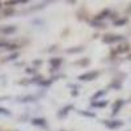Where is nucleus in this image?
Here are the masks:
<instances>
[{
	"label": "nucleus",
	"instance_id": "27",
	"mask_svg": "<svg viewBox=\"0 0 131 131\" xmlns=\"http://www.w3.org/2000/svg\"><path fill=\"white\" fill-rule=\"evenodd\" d=\"M0 8H2V3H0Z\"/></svg>",
	"mask_w": 131,
	"mask_h": 131
},
{
	"label": "nucleus",
	"instance_id": "17",
	"mask_svg": "<svg viewBox=\"0 0 131 131\" xmlns=\"http://www.w3.org/2000/svg\"><path fill=\"white\" fill-rule=\"evenodd\" d=\"M12 15H15V9H12V8H7L4 12H3V16L4 17H10Z\"/></svg>",
	"mask_w": 131,
	"mask_h": 131
},
{
	"label": "nucleus",
	"instance_id": "14",
	"mask_svg": "<svg viewBox=\"0 0 131 131\" xmlns=\"http://www.w3.org/2000/svg\"><path fill=\"white\" fill-rule=\"evenodd\" d=\"M75 64H76V66H83V67H85V66L89 64V59H88V58H83V59H80V60H76Z\"/></svg>",
	"mask_w": 131,
	"mask_h": 131
},
{
	"label": "nucleus",
	"instance_id": "5",
	"mask_svg": "<svg viewBox=\"0 0 131 131\" xmlns=\"http://www.w3.org/2000/svg\"><path fill=\"white\" fill-rule=\"evenodd\" d=\"M62 62H63V58H51V59L49 60V63L51 64L52 71L58 70V68H59V66L62 64Z\"/></svg>",
	"mask_w": 131,
	"mask_h": 131
},
{
	"label": "nucleus",
	"instance_id": "26",
	"mask_svg": "<svg viewBox=\"0 0 131 131\" xmlns=\"http://www.w3.org/2000/svg\"><path fill=\"white\" fill-rule=\"evenodd\" d=\"M41 63H42V60H34V64H36V66H37V64L39 66Z\"/></svg>",
	"mask_w": 131,
	"mask_h": 131
},
{
	"label": "nucleus",
	"instance_id": "23",
	"mask_svg": "<svg viewBox=\"0 0 131 131\" xmlns=\"http://www.w3.org/2000/svg\"><path fill=\"white\" fill-rule=\"evenodd\" d=\"M20 2H17V0H13V2H5V5L7 7H13V5H16V4H18Z\"/></svg>",
	"mask_w": 131,
	"mask_h": 131
},
{
	"label": "nucleus",
	"instance_id": "11",
	"mask_svg": "<svg viewBox=\"0 0 131 131\" xmlns=\"http://www.w3.org/2000/svg\"><path fill=\"white\" fill-rule=\"evenodd\" d=\"M110 10H109V9H105V10H102V12L100 13V15H98L97 17H96V20L97 21H100V20H104V18H106V17H109V16H110Z\"/></svg>",
	"mask_w": 131,
	"mask_h": 131
},
{
	"label": "nucleus",
	"instance_id": "4",
	"mask_svg": "<svg viewBox=\"0 0 131 131\" xmlns=\"http://www.w3.org/2000/svg\"><path fill=\"white\" fill-rule=\"evenodd\" d=\"M123 104H125V101H123V100H117V101L114 102V105H113V112H112V115H117V114L119 113V110L122 109Z\"/></svg>",
	"mask_w": 131,
	"mask_h": 131
},
{
	"label": "nucleus",
	"instance_id": "19",
	"mask_svg": "<svg viewBox=\"0 0 131 131\" xmlns=\"http://www.w3.org/2000/svg\"><path fill=\"white\" fill-rule=\"evenodd\" d=\"M127 23V18H119V20H115L114 21V25L115 26H122Z\"/></svg>",
	"mask_w": 131,
	"mask_h": 131
},
{
	"label": "nucleus",
	"instance_id": "20",
	"mask_svg": "<svg viewBox=\"0 0 131 131\" xmlns=\"http://www.w3.org/2000/svg\"><path fill=\"white\" fill-rule=\"evenodd\" d=\"M92 25H93L94 28H105V24L101 23V21H97V20L92 21Z\"/></svg>",
	"mask_w": 131,
	"mask_h": 131
},
{
	"label": "nucleus",
	"instance_id": "15",
	"mask_svg": "<svg viewBox=\"0 0 131 131\" xmlns=\"http://www.w3.org/2000/svg\"><path fill=\"white\" fill-rule=\"evenodd\" d=\"M78 113H79V114H81V115H84V117H89V118H94V117H96V114H94L93 112H85V110H78Z\"/></svg>",
	"mask_w": 131,
	"mask_h": 131
},
{
	"label": "nucleus",
	"instance_id": "9",
	"mask_svg": "<svg viewBox=\"0 0 131 131\" xmlns=\"http://www.w3.org/2000/svg\"><path fill=\"white\" fill-rule=\"evenodd\" d=\"M130 51V46L127 45V43H123V45H119L118 49L115 50V54H121V52H127Z\"/></svg>",
	"mask_w": 131,
	"mask_h": 131
},
{
	"label": "nucleus",
	"instance_id": "13",
	"mask_svg": "<svg viewBox=\"0 0 131 131\" xmlns=\"http://www.w3.org/2000/svg\"><path fill=\"white\" fill-rule=\"evenodd\" d=\"M93 107H105L106 105H107V102L106 101H92V104H91Z\"/></svg>",
	"mask_w": 131,
	"mask_h": 131
},
{
	"label": "nucleus",
	"instance_id": "6",
	"mask_svg": "<svg viewBox=\"0 0 131 131\" xmlns=\"http://www.w3.org/2000/svg\"><path fill=\"white\" fill-rule=\"evenodd\" d=\"M72 109H73V106L72 105H67V106H64L63 109H62V110H59L58 112V117H66V115H67L68 113H70V110H72Z\"/></svg>",
	"mask_w": 131,
	"mask_h": 131
},
{
	"label": "nucleus",
	"instance_id": "3",
	"mask_svg": "<svg viewBox=\"0 0 131 131\" xmlns=\"http://www.w3.org/2000/svg\"><path fill=\"white\" fill-rule=\"evenodd\" d=\"M104 125L107 128H118V127L123 126V122L119 121V119H113V121H104Z\"/></svg>",
	"mask_w": 131,
	"mask_h": 131
},
{
	"label": "nucleus",
	"instance_id": "1",
	"mask_svg": "<svg viewBox=\"0 0 131 131\" xmlns=\"http://www.w3.org/2000/svg\"><path fill=\"white\" fill-rule=\"evenodd\" d=\"M123 42L125 41V37L123 36H119V34H106V36H104V38H102V42L104 43H115V42Z\"/></svg>",
	"mask_w": 131,
	"mask_h": 131
},
{
	"label": "nucleus",
	"instance_id": "10",
	"mask_svg": "<svg viewBox=\"0 0 131 131\" xmlns=\"http://www.w3.org/2000/svg\"><path fill=\"white\" fill-rule=\"evenodd\" d=\"M17 30V28L15 26V25H8V26H5V28H3V33L4 34H12V33H15Z\"/></svg>",
	"mask_w": 131,
	"mask_h": 131
},
{
	"label": "nucleus",
	"instance_id": "21",
	"mask_svg": "<svg viewBox=\"0 0 131 131\" xmlns=\"http://www.w3.org/2000/svg\"><path fill=\"white\" fill-rule=\"evenodd\" d=\"M0 114H3V115H10V112L8 110V109L0 106Z\"/></svg>",
	"mask_w": 131,
	"mask_h": 131
},
{
	"label": "nucleus",
	"instance_id": "24",
	"mask_svg": "<svg viewBox=\"0 0 131 131\" xmlns=\"http://www.w3.org/2000/svg\"><path fill=\"white\" fill-rule=\"evenodd\" d=\"M25 72H26V73H34V72H36V68H26Z\"/></svg>",
	"mask_w": 131,
	"mask_h": 131
},
{
	"label": "nucleus",
	"instance_id": "16",
	"mask_svg": "<svg viewBox=\"0 0 131 131\" xmlns=\"http://www.w3.org/2000/svg\"><path fill=\"white\" fill-rule=\"evenodd\" d=\"M105 94H106V91H97V92L93 94L92 100H93V101H96L97 98H100V97H102V96H105Z\"/></svg>",
	"mask_w": 131,
	"mask_h": 131
},
{
	"label": "nucleus",
	"instance_id": "2",
	"mask_svg": "<svg viewBox=\"0 0 131 131\" xmlns=\"http://www.w3.org/2000/svg\"><path fill=\"white\" fill-rule=\"evenodd\" d=\"M98 75H100L98 71H89V72H85L83 75H79L78 79L81 80V81H92V80L98 78Z\"/></svg>",
	"mask_w": 131,
	"mask_h": 131
},
{
	"label": "nucleus",
	"instance_id": "28",
	"mask_svg": "<svg viewBox=\"0 0 131 131\" xmlns=\"http://www.w3.org/2000/svg\"><path fill=\"white\" fill-rule=\"evenodd\" d=\"M127 131H131V130H127Z\"/></svg>",
	"mask_w": 131,
	"mask_h": 131
},
{
	"label": "nucleus",
	"instance_id": "12",
	"mask_svg": "<svg viewBox=\"0 0 131 131\" xmlns=\"http://www.w3.org/2000/svg\"><path fill=\"white\" fill-rule=\"evenodd\" d=\"M83 50H84L83 46H76V47H73V49H67L66 51H67L68 54H76V52H81Z\"/></svg>",
	"mask_w": 131,
	"mask_h": 131
},
{
	"label": "nucleus",
	"instance_id": "25",
	"mask_svg": "<svg viewBox=\"0 0 131 131\" xmlns=\"http://www.w3.org/2000/svg\"><path fill=\"white\" fill-rule=\"evenodd\" d=\"M112 86H114V88H117V89H119V88H121V85H119L118 83H114V84H112Z\"/></svg>",
	"mask_w": 131,
	"mask_h": 131
},
{
	"label": "nucleus",
	"instance_id": "8",
	"mask_svg": "<svg viewBox=\"0 0 131 131\" xmlns=\"http://www.w3.org/2000/svg\"><path fill=\"white\" fill-rule=\"evenodd\" d=\"M18 102H33L36 101V96H23V97H18Z\"/></svg>",
	"mask_w": 131,
	"mask_h": 131
},
{
	"label": "nucleus",
	"instance_id": "7",
	"mask_svg": "<svg viewBox=\"0 0 131 131\" xmlns=\"http://www.w3.org/2000/svg\"><path fill=\"white\" fill-rule=\"evenodd\" d=\"M31 123L34 125V126H41V127H43V126H46V119H45V118H33V119H31Z\"/></svg>",
	"mask_w": 131,
	"mask_h": 131
},
{
	"label": "nucleus",
	"instance_id": "18",
	"mask_svg": "<svg viewBox=\"0 0 131 131\" xmlns=\"http://www.w3.org/2000/svg\"><path fill=\"white\" fill-rule=\"evenodd\" d=\"M20 57V54L18 52H13V54H10V55H8L7 58H5V62H10V60H15V59H17Z\"/></svg>",
	"mask_w": 131,
	"mask_h": 131
},
{
	"label": "nucleus",
	"instance_id": "22",
	"mask_svg": "<svg viewBox=\"0 0 131 131\" xmlns=\"http://www.w3.org/2000/svg\"><path fill=\"white\" fill-rule=\"evenodd\" d=\"M50 84H51V80H42V81L39 83L41 86H49Z\"/></svg>",
	"mask_w": 131,
	"mask_h": 131
}]
</instances>
